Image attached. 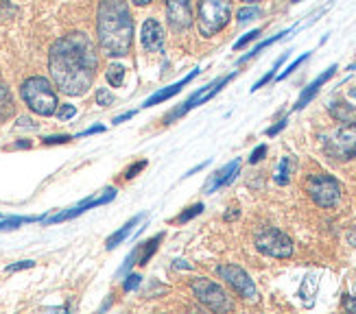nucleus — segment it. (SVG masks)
<instances>
[{
  "mask_svg": "<svg viewBox=\"0 0 356 314\" xmlns=\"http://www.w3.org/2000/svg\"><path fill=\"white\" fill-rule=\"evenodd\" d=\"M99 68L97 46L86 33H68L59 38L49 53V70L55 85L68 97L86 94Z\"/></svg>",
  "mask_w": 356,
  "mask_h": 314,
  "instance_id": "f257e3e1",
  "label": "nucleus"
},
{
  "mask_svg": "<svg viewBox=\"0 0 356 314\" xmlns=\"http://www.w3.org/2000/svg\"><path fill=\"white\" fill-rule=\"evenodd\" d=\"M97 35L105 55H129L134 44V18L127 0H101L97 13Z\"/></svg>",
  "mask_w": 356,
  "mask_h": 314,
  "instance_id": "f03ea898",
  "label": "nucleus"
},
{
  "mask_svg": "<svg viewBox=\"0 0 356 314\" xmlns=\"http://www.w3.org/2000/svg\"><path fill=\"white\" fill-rule=\"evenodd\" d=\"M20 94L31 112H35L38 116H53L59 107L57 94L49 78L44 76H29L20 88Z\"/></svg>",
  "mask_w": 356,
  "mask_h": 314,
  "instance_id": "7ed1b4c3",
  "label": "nucleus"
},
{
  "mask_svg": "<svg viewBox=\"0 0 356 314\" xmlns=\"http://www.w3.org/2000/svg\"><path fill=\"white\" fill-rule=\"evenodd\" d=\"M232 15V0H199L197 26L204 38H212L223 31Z\"/></svg>",
  "mask_w": 356,
  "mask_h": 314,
  "instance_id": "20e7f679",
  "label": "nucleus"
},
{
  "mask_svg": "<svg viewBox=\"0 0 356 314\" xmlns=\"http://www.w3.org/2000/svg\"><path fill=\"white\" fill-rule=\"evenodd\" d=\"M256 249L269 258H291L293 256V240L275 227H265L256 231Z\"/></svg>",
  "mask_w": 356,
  "mask_h": 314,
  "instance_id": "39448f33",
  "label": "nucleus"
},
{
  "mask_svg": "<svg viewBox=\"0 0 356 314\" xmlns=\"http://www.w3.org/2000/svg\"><path fill=\"white\" fill-rule=\"evenodd\" d=\"M306 192L319 208H332L341 199V185L330 175H313L306 181Z\"/></svg>",
  "mask_w": 356,
  "mask_h": 314,
  "instance_id": "423d86ee",
  "label": "nucleus"
},
{
  "mask_svg": "<svg viewBox=\"0 0 356 314\" xmlns=\"http://www.w3.org/2000/svg\"><path fill=\"white\" fill-rule=\"evenodd\" d=\"M191 288H193V295L206 308H210L214 312H227V310H232L229 297L225 295V290L219 284H214V281H210L206 277H195Z\"/></svg>",
  "mask_w": 356,
  "mask_h": 314,
  "instance_id": "0eeeda50",
  "label": "nucleus"
},
{
  "mask_svg": "<svg viewBox=\"0 0 356 314\" xmlns=\"http://www.w3.org/2000/svg\"><path fill=\"white\" fill-rule=\"evenodd\" d=\"M323 147L334 160H352L356 155V122H343V127H339Z\"/></svg>",
  "mask_w": 356,
  "mask_h": 314,
  "instance_id": "6e6552de",
  "label": "nucleus"
},
{
  "mask_svg": "<svg viewBox=\"0 0 356 314\" xmlns=\"http://www.w3.org/2000/svg\"><path fill=\"white\" fill-rule=\"evenodd\" d=\"M216 273H219V277H223L227 284L234 288L243 299L247 301H258V288L254 286V281L250 279V275H247L241 266H234V264H223L216 269Z\"/></svg>",
  "mask_w": 356,
  "mask_h": 314,
  "instance_id": "1a4fd4ad",
  "label": "nucleus"
},
{
  "mask_svg": "<svg viewBox=\"0 0 356 314\" xmlns=\"http://www.w3.org/2000/svg\"><path fill=\"white\" fill-rule=\"evenodd\" d=\"M236 74H227V76H223V78H216L214 83H210V85H206V88H201L197 94H193V97L186 101L179 109H175V112L171 114V116H166V122H171V120H175V118H179V116H184L186 112H191L193 107H197V105H204V103H208L214 94H219L221 90H223V85H227L232 78H234Z\"/></svg>",
  "mask_w": 356,
  "mask_h": 314,
  "instance_id": "9d476101",
  "label": "nucleus"
},
{
  "mask_svg": "<svg viewBox=\"0 0 356 314\" xmlns=\"http://www.w3.org/2000/svg\"><path fill=\"white\" fill-rule=\"evenodd\" d=\"M166 18L173 31H186L193 24V7L191 0H166Z\"/></svg>",
  "mask_w": 356,
  "mask_h": 314,
  "instance_id": "9b49d317",
  "label": "nucleus"
},
{
  "mask_svg": "<svg viewBox=\"0 0 356 314\" xmlns=\"http://www.w3.org/2000/svg\"><path fill=\"white\" fill-rule=\"evenodd\" d=\"M140 42L147 53H160L164 49V28L156 18H149L143 24Z\"/></svg>",
  "mask_w": 356,
  "mask_h": 314,
  "instance_id": "f8f14e48",
  "label": "nucleus"
},
{
  "mask_svg": "<svg viewBox=\"0 0 356 314\" xmlns=\"http://www.w3.org/2000/svg\"><path fill=\"white\" fill-rule=\"evenodd\" d=\"M116 197V190H105V195L103 197H99V199H88L86 203H81V206H76V208H72V210H68V212H64V214H57V216H53L49 223H61V221H68V218H74V216H79V214H83L86 210H90V208H99V206H103V203H110L112 199Z\"/></svg>",
  "mask_w": 356,
  "mask_h": 314,
  "instance_id": "ddd939ff",
  "label": "nucleus"
},
{
  "mask_svg": "<svg viewBox=\"0 0 356 314\" xmlns=\"http://www.w3.org/2000/svg\"><path fill=\"white\" fill-rule=\"evenodd\" d=\"M238 170H241V160H234V162H229L227 166H223L221 170H216L212 175V179L208 181V185H206V192L210 195L214 190H219V188L232 183V181H234V177L238 175Z\"/></svg>",
  "mask_w": 356,
  "mask_h": 314,
  "instance_id": "4468645a",
  "label": "nucleus"
},
{
  "mask_svg": "<svg viewBox=\"0 0 356 314\" xmlns=\"http://www.w3.org/2000/svg\"><path fill=\"white\" fill-rule=\"evenodd\" d=\"M334 70H337V66H330L326 72H323V74H319L317 78H315V81L311 83V85H308L304 92H302V97L298 99V103H296V107H293V109H296V112H298V109H304L308 103H311L313 99H315V94L319 92V88L323 85V83H328L330 81V78H332V74H334Z\"/></svg>",
  "mask_w": 356,
  "mask_h": 314,
  "instance_id": "2eb2a0df",
  "label": "nucleus"
},
{
  "mask_svg": "<svg viewBox=\"0 0 356 314\" xmlns=\"http://www.w3.org/2000/svg\"><path fill=\"white\" fill-rule=\"evenodd\" d=\"M199 74V70H193L188 76L186 78H181V81H177V83H173V85H168V88H164V90H160L158 94H153L151 99H147L145 101V107H151V105H158V103H162V101H166V99H171V97H175V94H179L181 92V88L186 85V83H191L193 78Z\"/></svg>",
  "mask_w": 356,
  "mask_h": 314,
  "instance_id": "dca6fc26",
  "label": "nucleus"
},
{
  "mask_svg": "<svg viewBox=\"0 0 356 314\" xmlns=\"http://www.w3.org/2000/svg\"><path fill=\"white\" fill-rule=\"evenodd\" d=\"M330 114L339 122H356V109L348 103H341V101H334L330 105Z\"/></svg>",
  "mask_w": 356,
  "mask_h": 314,
  "instance_id": "f3484780",
  "label": "nucleus"
},
{
  "mask_svg": "<svg viewBox=\"0 0 356 314\" xmlns=\"http://www.w3.org/2000/svg\"><path fill=\"white\" fill-rule=\"evenodd\" d=\"M140 221H143V216H136V218H131V221H129L127 225H122L116 233H112L110 238H107V242H105V245H107V249H114L116 245H120V242L125 240L127 236L131 233V229H134L138 223H140Z\"/></svg>",
  "mask_w": 356,
  "mask_h": 314,
  "instance_id": "a211bd4d",
  "label": "nucleus"
},
{
  "mask_svg": "<svg viewBox=\"0 0 356 314\" xmlns=\"http://www.w3.org/2000/svg\"><path fill=\"white\" fill-rule=\"evenodd\" d=\"M162 238H164V236L158 233L153 240H149V242H145V245L138 247V264H147V262L151 260V256L158 251V245L162 242Z\"/></svg>",
  "mask_w": 356,
  "mask_h": 314,
  "instance_id": "6ab92c4d",
  "label": "nucleus"
},
{
  "mask_svg": "<svg viewBox=\"0 0 356 314\" xmlns=\"http://www.w3.org/2000/svg\"><path fill=\"white\" fill-rule=\"evenodd\" d=\"M105 78L112 88H120L122 81H125V68H122L120 64H112L105 70Z\"/></svg>",
  "mask_w": 356,
  "mask_h": 314,
  "instance_id": "aec40b11",
  "label": "nucleus"
},
{
  "mask_svg": "<svg viewBox=\"0 0 356 314\" xmlns=\"http://www.w3.org/2000/svg\"><path fill=\"white\" fill-rule=\"evenodd\" d=\"M291 170H293L291 157H282L280 166H277V172H275V181L280 183V185H286L291 181Z\"/></svg>",
  "mask_w": 356,
  "mask_h": 314,
  "instance_id": "412c9836",
  "label": "nucleus"
},
{
  "mask_svg": "<svg viewBox=\"0 0 356 314\" xmlns=\"http://www.w3.org/2000/svg\"><path fill=\"white\" fill-rule=\"evenodd\" d=\"M11 112H13V101L9 97L7 88L0 83V120H5L7 116H11Z\"/></svg>",
  "mask_w": 356,
  "mask_h": 314,
  "instance_id": "4be33fe9",
  "label": "nucleus"
},
{
  "mask_svg": "<svg viewBox=\"0 0 356 314\" xmlns=\"http://www.w3.org/2000/svg\"><path fill=\"white\" fill-rule=\"evenodd\" d=\"M284 35H289V31H282V33H277V35H273V38H269V40H265V42H260L258 46H256V49L252 51V53H247L245 57H241V64H245V61L247 59H252V57H256L258 53H262V51H265L267 49V46H271L273 42H277V40H282Z\"/></svg>",
  "mask_w": 356,
  "mask_h": 314,
  "instance_id": "5701e85b",
  "label": "nucleus"
},
{
  "mask_svg": "<svg viewBox=\"0 0 356 314\" xmlns=\"http://www.w3.org/2000/svg\"><path fill=\"white\" fill-rule=\"evenodd\" d=\"M284 59H286V55H282L280 59H277V61H275V64H273V68H271V70H269V72H267L265 76H262V78H260V81H258V83H256V85H254L252 90L256 92V90H260V88H262V85H265V83H269V81H271V78H273V74H275V70H277V68H280V66L284 64Z\"/></svg>",
  "mask_w": 356,
  "mask_h": 314,
  "instance_id": "b1692460",
  "label": "nucleus"
},
{
  "mask_svg": "<svg viewBox=\"0 0 356 314\" xmlns=\"http://www.w3.org/2000/svg\"><path fill=\"white\" fill-rule=\"evenodd\" d=\"M258 15H260V9H258V7H245V9L238 11L236 20H238V24H245V22H250V20L258 18Z\"/></svg>",
  "mask_w": 356,
  "mask_h": 314,
  "instance_id": "393cba45",
  "label": "nucleus"
},
{
  "mask_svg": "<svg viewBox=\"0 0 356 314\" xmlns=\"http://www.w3.org/2000/svg\"><path fill=\"white\" fill-rule=\"evenodd\" d=\"M201 212H204V206H201V203H197V206H193V208H188V210H184V212L177 216V223H188L191 218L199 216Z\"/></svg>",
  "mask_w": 356,
  "mask_h": 314,
  "instance_id": "a878e982",
  "label": "nucleus"
},
{
  "mask_svg": "<svg viewBox=\"0 0 356 314\" xmlns=\"http://www.w3.org/2000/svg\"><path fill=\"white\" fill-rule=\"evenodd\" d=\"M258 38H260V31H258V28H256V31H250V33H247L245 38H241V40L234 44V51H241V49H245L247 44L254 42V40H258Z\"/></svg>",
  "mask_w": 356,
  "mask_h": 314,
  "instance_id": "bb28decb",
  "label": "nucleus"
},
{
  "mask_svg": "<svg viewBox=\"0 0 356 314\" xmlns=\"http://www.w3.org/2000/svg\"><path fill=\"white\" fill-rule=\"evenodd\" d=\"M306 59H308V53H304V55H302L300 59H296V61H293V64H291V66H289V68H286V70H284V72H282L280 76H277V81H282V78H286V76H289L291 72H296V70H298V68H300V66L304 64Z\"/></svg>",
  "mask_w": 356,
  "mask_h": 314,
  "instance_id": "cd10ccee",
  "label": "nucleus"
},
{
  "mask_svg": "<svg viewBox=\"0 0 356 314\" xmlns=\"http://www.w3.org/2000/svg\"><path fill=\"white\" fill-rule=\"evenodd\" d=\"M74 114H76L74 105H61V107L57 109V118H59V120H70V118H74Z\"/></svg>",
  "mask_w": 356,
  "mask_h": 314,
  "instance_id": "c85d7f7f",
  "label": "nucleus"
},
{
  "mask_svg": "<svg viewBox=\"0 0 356 314\" xmlns=\"http://www.w3.org/2000/svg\"><path fill=\"white\" fill-rule=\"evenodd\" d=\"M97 101H99V105L107 107V105H112V103H114V97H112V94L107 92L105 88H99V92H97Z\"/></svg>",
  "mask_w": 356,
  "mask_h": 314,
  "instance_id": "c756f323",
  "label": "nucleus"
},
{
  "mask_svg": "<svg viewBox=\"0 0 356 314\" xmlns=\"http://www.w3.org/2000/svg\"><path fill=\"white\" fill-rule=\"evenodd\" d=\"M265 155H267V147H265V144H260V147H258V149L252 153V157H250V164H258V162H260Z\"/></svg>",
  "mask_w": 356,
  "mask_h": 314,
  "instance_id": "7c9ffc66",
  "label": "nucleus"
},
{
  "mask_svg": "<svg viewBox=\"0 0 356 314\" xmlns=\"http://www.w3.org/2000/svg\"><path fill=\"white\" fill-rule=\"evenodd\" d=\"M138 284H140V275H129L127 277V281H125V284H122V290H125V292H129V290H134Z\"/></svg>",
  "mask_w": 356,
  "mask_h": 314,
  "instance_id": "2f4dec72",
  "label": "nucleus"
},
{
  "mask_svg": "<svg viewBox=\"0 0 356 314\" xmlns=\"http://www.w3.org/2000/svg\"><path fill=\"white\" fill-rule=\"evenodd\" d=\"M68 140H70V135H53V138H46L44 144H64Z\"/></svg>",
  "mask_w": 356,
  "mask_h": 314,
  "instance_id": "473e14b6",
  "label": "nucleus"
},
{
  "mask_svg": "<svg viewBox=\"0 0 356 314\" xmlns=\"http://www.w3.org/2000/svg\"><path fill=\"white\" fill-rule=\"evenodd\" d=\"M284 127H286V118H282V120L277 122V124H273L271 129H267V135H269V138H273V135H277V133H280V131H282Z\"/></svg>",
  "mask_w": 356,
  "mask_h": 314,
  "instance_id": "72a5a7b5",
  "label": "nucleus"
},
{
  "mask_svg": "<svg viewBox=\"0 0 356 314\" xmlns=\"http://www.w3.org/2000/svg\"><path fill=\"white\" fill-rule=\"evenodd\" d=\"M143 168H147V162H145V160H143V162H138L136 166H131V168L127 170V175H125V177H127V179L136 177V175H138V172H140Z\"/></svg>",
  "mask_w": 356,
  "mask_h": 314,
  "instance_id": "f704fd0d",
  "label": "nucleus"
},
{
  "mask_svg": "<svg viewBox=\"0 0 356 314\" xmlns=\"http://www.w3.org/2000/svg\"><path fill=\"white\" fill-rule=\"evenodd\" d=\"M31 266H33V262L31 260H24V262H20V264H13V266H9V273H13V271H22V269H31Z\"/></svg>",
  "mask_w": 356,
  "mask_h": 314,
  "instance_id": "c9c22d12",
  "label": "nucleus"
},
{
  "mask_svg": "<svg viewBox=\"0 0 356 314\" xmlns=\"http://www.w3.org/2000/svg\"><path fill=\"white\" fill-rule=\"evenodd\" d=\"M134 116H136V112H127V114H122V116H116V118H114V124L125 122V120H129V118H134Z\"/></svg>",
  "mask_w": 356,
  "mask_h": 314,
  "instance_id": "e433bc0d",
  "label": "nucleus"
},
{
  "mask_svg": "<svg viewBox=\"0 0 356 314\" xmlns=\"http://www.w3.org/2000/svg\"><path fill=\"white\" fill-rule=\"evenodd\" d=\"M101 131H105V127H101V124H97V127H92V129H88V131H83L81 135H92V133H101Z\"/></svg>",
  "mask_w": 356,
  "mask_h": 314,
  "instance_id": "4c0bfd02",
  "label": "nucleus"
},
{
  "mask_svg": "<svg viewBox=\"0 0 356 314\" xmlns=\"http://www.w3.org/2000/svg\"><path fill=\"white\" fill-rule=\"evenodd\" d=\"M236 216H238V210H236V208H232V212L225 214V221H232V218H236Z\"/></svg>",
  "mask_w": 356,
  "mask_h": 314,
  "instance_id": "58836bf2",
  "label": "nucleus"
},
{
  "mask_svg": "<svg viewBox=\"0 0 356 314\" xmlns=\"http://www.w3.org/2000/svg\"><path fill=\"white\" fill-rule=\"evenodd\" d=\"M134 5H138V7H147L149 3H153V0H131Z\"/></svg>",
  "mask_w": 356,
  "mask_h": 314,
  "instance_id": "ea45409f",
  "label": "nucleus"
},
{
  "mask_svg": "<svg viewBox=\"0 0 356 314\" xmlns=\"http://www.w3.org/2000/svg\"><path fill=\"white\" fill-rule=\"evenodd\" d=\"M346 306H348V310H354V312H356V299H354V301H348Z\"/></svg>",
  "mask_w": 356,
  "mask_h": 314,
  "instance_id": "a19ab883",
  "label": "nucleus"
},
{
  "mask_svg": "<svg viewBox=\"0 0 356 314\" xmlns=\"http://www.w3.org/2000/svg\"><path fill=\"white\" fill-rule=\"evenodd\" d=\"M245 3H258V0H245Z\"/></svg>",
  "mask_w": 356,
  "mask_h": 314,
  "instance_id": "79ce46f5",
  "label": "nucleus"
},
{
  "mask_svg": "<svg viewBox=\"0 0 356 314\" xmlns=\"http://www.w3.org/2000/svg\"><path fill=\"white\" fill-rule=\"evenodd\" d=\"M293 3H300V0H293Z\"/></svg>",
  "mask_w": 356,
  "mask_h": 314,
  "instance_id": "37998d69",
  "label": "nucleus"
}]
</instances>
